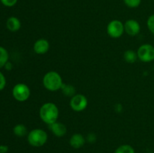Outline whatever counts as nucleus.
<instances>
[{"label": "nucleus", "mask_w": 154, "mask_h": 153, "mask_svg": "<svg viewBox=\"0 0 154 153\" xmlns=\"http://www.w3.org/2000/svg\"><path fill=\"white\" fill-rule=\"evenodd\" d=\"M60 111L55 104L48 102L42 105L39 110V116L45 124H50L56 122L59 118Z\"/></svg>", "instance_id": "obj_1"}, {"label": "nucleus", "mask_w": 154, "mask_h": 153, "mask_svg": "<svg viewBox=\"0 0 154 153\" xmlns=\"http://www.w3.org/2000/svg\"><path fill=\"white\" fill-rule=\"evenodd\" d=\"M43 85L47 90L50 92H57L61 89L63 85V78L58 72L50 70L43 76Z\"/></svg>", "instance_id": "obj_2"}, {"label": "nucleus", "mask_w": 154, "mask_h": 153, "mask_svg": "<svg viewBox=\"0 0 154 153\" xmlns=\"http://www.w3.org/2000/svg\"><path fill=\"white\" fill-rule=\"evenodd\" d=\"M48 136L45 130L41 128H35L30 130L27 134V141L29 144L33 147H42L48 142Z\"/></svg>", "instance_id": "obj_3"}, {"label": "nucleus", "mask_w": 154, "mask_h": 153, "mask_svg": "<svg viewBox=\"0 0 154 153\" xmlns=\"http://www.w3.org/2000/svg\"><path fill=\"white\" fill-rule=\"evenodd\" d=\"M30 88L26 84L20 83L16 84L12 89V95L16 100L19 102H24L30 97Z\"/></svg>", "instance_id": "obj_4"}, {"label": "nucleus", "mask_w": 154, "mask_h": 153, "mask_svg": "<svg viewBox=\"0 0 154 153\" xmlns=\"http://www.w3.org/2000/svg\"><path fill=\"white\" fill-rule=\"evenodd\" d=\"M138 58L143 62H150L154 60V46L144 44L138 47L137 51Z\"/></svg>", "instance_id": "obj_5"}, {"label": "nucleus", "mask_w": 154, "mask_h": 153, "mask_svg": "<svg viewBox=\"0 0 154 153\" xmlns=\"http://www.w3.org/2000/svg\"><path fill=\"white\" fill-rule=\"evenodd\" d=\"M124 32V24L118 20H113L110 21L107 26V33L113 38H120Z\"/></svg>", "instance_id": "obj_6"}, {"label": "nucleus", "mask_w": 154, "mask_h": 153, "mask_svg": "<svg viewBox=\"0 0 154 153\" xmlns=\"http://www.w3.org/2000/svg\"><path fill=\"white\" fill-rule=\"evenodd\" d=\"M71 108L75 112H81L87 108L88 100L87 97L82 94H76L71 98L69 102Z\"/></svg>", "instance_id": "obj_7"}, {"label": "nucleus", "mask_w": 154, "mask_h": 153, "mask_svg": "<svg viewBox=\"0 0 154 153\" xmlns=\"http://www.w3.org/2000/svg\"><path fill=\"white\" fill-rule=\"evenodd\" d=\"M124 31L128 35L134 37L139 34L141 31V26L135 20L129 19L124 23Z\"/></svg>", "instance_id": "obj_8"}, {"label": "nucleus", "mask_w": 154, "mask_h": 153, "mask_svg": "<svg viewBox=\"0 0 154 153\" xmlns=\"http://www.w3.org/2000/svg\"><path fill=\"white\" fill-rule=\"evenodd\" d=\"M49 49L50 43L45 38L38 39L33 45V50L36 54H38V55H44L47 53Z\"/></svg>", "instance_id": "obj_9"}, {"label": "nucleus", "mask_w": 154, "mask_h": 153, "mask_svg": "<svg viewBox=\"0 0 154 153\" xmlns=\"http://www.w3.org/2000/svg\"><path fill=\"white\" fill-rule=\"evenodd\" d=\"M50 129L51 132L57 137H63V136L66 134L67 132V128L63 123L56 122L53 124H50Z\"/></svg>", "instance_id": "obj_10"}, {"label": "nucleus", "mask_w": 154, "mask_h": 153, "mask_svg": "<svg viewBox=\"0 0 154 153\" xmlns=\"http://www.w3.org/2000/svg\"><path fill=\"white\" fill-rule=\"evenodd\" d=\"M86 142V138L81 134H74L69 139V144L74 148H81Z\"/></svg>", "instance_id": "obj_11"}, {"label": "nucleus", "mask_w": 154, "mask_h": 153, "mask_svg": "<svg viewBox=\"0 0 154 153\" xmlns=\"http://www.w3.org/2000/svg\"><path fill=\"white\" fill-rule=\"evenodd\" d=\"M6 27L11 32H17L20 28L21 22L16 16H10L6 21Z\"/></svg>", "instance_id": "obj_12"}, {"label": "nucleus", "mask_w": 154, "mask_h": 153, "mask_svg": "<svg viewBox=\"0 0 154 153\" xmlns=\"http://www.w3.org/2000/svg\"><path fill=\"white\" fill-rule=\"evenodd\" d=\"M123 58L125 61L128 63H134L136 62L138 59V55H137V52H135L132 50H128L125 51L123 53Z\"/></svg>", "instance_id": "obj_13"}, {"label": "nucleus", "mask_w": 154, "mask_h": 153, "mask_svg": "<svg viewBox=\"0 0 154 153\" xmlns=\"http://www.w3.org/2000/svg\"><path fill=\"white\" fill-rule=\"evenodd\" d=\"M13 132L15 136L18 137H23L27 134V128L23 124H17L14 127Z\"/></svg>", "instance_id": "obj_14"}, {"label": "nucleus", "mask_w": 154, "mask_h": 153, "mask_svg": "<svg viewBox=\"0 0 154 153\" xmlns=\"http://www.w3.org/2000/svg\"><path fill=\"white\" fill-rule=\"evenodd\" d=\"M9 55L7 50L0 46V68L5 67L6 63L8 62Z\"/></svg>", "instance_id": "obj_15"}, {"label": "nucleus", "mask_w": 154, "mask_h": 153, "mask_svg": "<svg viewBox=\"0 0 154 153\" xmlns=\"http://www.w3.org/2000/svg\"><path fill=\"white\" fill-rule=\"evenodd\" d=\"M62 92H63V94L66 96H69V97H73L75 94H76L75 93V88L72 85H68V84H64L63 83V86L61 88Z\"/></svg>", "instance_id": "obj_16"}, {"label": "nucleus", "mask_w": 154, "mask_h": 153, "mask_svg": "<svg viewBox=\"0 0 154 153\" xmlns=\"http://www.w3.org/2000/svg\"><path fill=\"white\" fill-rule=\"evenodd\" d=\"M114 153H135L133 147L128 144H123L116 148Z\"/></svg>", "instance_id": "obj_17"}, {"label": "nucleus", "mask_w": 154, "mask_h": 153, "mask_svg": "<svg viewBox=\"0 0 154 153\" xmlns=\"http://www.w3.org/2000/svg\"><path fill=\"white\" fill-rule=\"evenodd\" d=\"M125 5L130 8H136L141 4V0H123Z\"/></svg>", "instance_id": "obj_18"}, {"label": "nucleus", "mask_w": 154, "mask_h": 153, "mask_svg": "<svg viewBox=\"0 0 154 153\" xmlns=\"http://www.w3.org/2000/svg\"><path fill=\"white\" fill-rule=\"evenodd\" d=\"M147 26L149 31L154 34V14L150 15L147 20Z\"/></svg>", "instance_id": "obj_19"}, {"label": "nucleus", "mask_w": 154, "mask_h": 153, "mask_svg": "<svg viewBox=\"0 0 154 153\" xmlns=\"http://www.w3.org/2000/svg\"><path fill=\"white\" fill-rule=\"evenodd\" d=\"M18 0H0L2 4L6 7H13L17 4Z\"/></svg>", "instance_id": "obj_20"}, {"label": "nucleus", "mask_w": 154, "mask_h": 153, "mask_svg": "<svg viewBox=\"0 0 154 153\" xmlns=\"http://www.w3.org/2000/svg\"><path fill=\"white\" fill-rule=\"evenodd\" d=\"M6 86V79L4 74L0 71V91L4 89Z\"/></svg>", "instance_id": "obj_21"}, {"label": "nucleus", "mask_w": 154, "mask_h": 153, "mask_svg": "<svg viewBox=\"0 0 154 153\" xmlns=\"http://www.w3.org/2000/svg\"><path fill=\"white\" fill-rule=\"evenodd\" d=\"M96 136L94 134H89L87 135V138H86V141L90 142V143H93V142H96Z\"/></svg>", "instance_id": "obj_22"}, {"label": "nucleus", "mask_w": 154, "mask_h": 153, "mask_svg": "<svg viewBox=\"0 0 154 153\" xmlns=\"http://www.w3.org/2000/svg\"><path fill=\"white\" fill-rule=\"evenodd\" d=\"M8 146L6 145H0V153H7L8 152Z\"/></svg>", "instance_id": "obj_23"}, {"label": "nucleus", "mask_w": 154, "mask_h": 153, "mask_svg": "<svg viewBox=\"0 0 154 153\" xmlns=\"http://www.w3.org/2000/svg\"><path fill=\"white\" fill-rule=\"evenodd\" d=\"M5 68L7 69V70H10L12 68V64L11 62H8L6 63L5 65Z\"/></svg>", "instance_id": "obj_24"}, {"label": "nucleus", "mask_w": 154, "mask_h": 153, "mask_svg": "<svg viewBox=\"0 0 154 153\" xmlns=\"http://www.w3.org/2000/svg\"><path fill=\"white\" fill-rule=\"evenodd\" d=\"M153 2H154V0H153Z\"/></svg>", "instance_id": "obj_25"}, {"label": "nucleus", "mask_w": 154, "mask_h": 153, "mask_svg": "<svg viewBox=\"0 0 154 153\" xmlns=\"http://www.w3.org/2000/svg\"><path fill=\"white\" fill-rule=\"evenodd\" d=\"M153 46H154V45H153Z\"/></svg>", "instance_id": "obj_26"}]
</instances>
